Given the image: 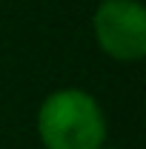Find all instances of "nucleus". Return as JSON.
<instances>
[{"label":"nucleus","instance_id":"obj_2","mask_svg":"<svg viewBox=\"0 0 146 149\" xmlns=\"http://www.w3.org/2000/svg\"><path fill=\"white\" fill-rule=\"evenodd\" d=\"M92 40L115 63L146 57V6L140 0H100L92 12Z\"/></svg>","mask_w":146,"mask_h":149},{"label":"nucleus","instance_id":"obj_1","mask_svg":"<svg viewBox=\"0 0 146 149\" xmlns=\"http://www.w3.org/2000/svg\"><path fill=\"white\" fill-rule=\"evenodd\" d=\"M35 132L43 149H100L109 138V120L89 89L60 86L40 100Z\"/></svg>","mask_w":146,"mask_h":149},{"label":"nucleus","instance_id":"obj_3","mask_svg":"<svg viewBox=\"0 0 146 149\" xmlns=\"http://www.w3.org/2000/svg\"><path fill=\"white\" fill-rule=\"evenodd\" d=\"M100 149H123V146H109V143H106V146H100Z\"/></svg>","mask_w":146,"mask_h":149}]
</instances>
